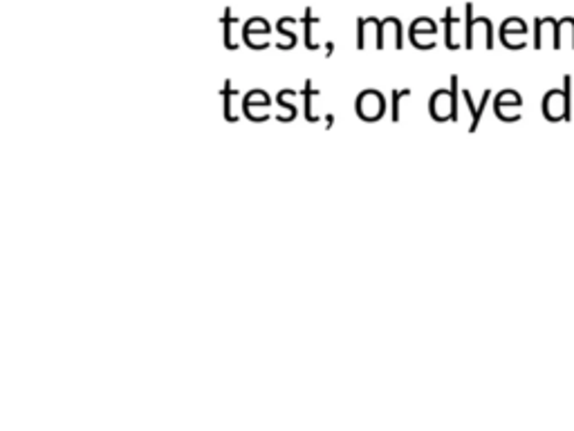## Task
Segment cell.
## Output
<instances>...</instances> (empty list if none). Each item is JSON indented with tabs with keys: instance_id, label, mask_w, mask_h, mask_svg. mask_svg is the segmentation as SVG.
<instances>
[{
	"instance_id": "9a60e30c",
	"label": "cell",
	"mask_w": 574,
	"mask_h": 431,
	"mask_svg": "<svg viewBox=\"0 0 574 431\" xmlns=\"http://www.w3.org/2000/svg\"><path fill=\"white\" fill-rule=\"evenodd\" d=\"M231 97H236V88L231 84V79H225V88H223V99H225V119L229 124H236L238 121V115L234 113V108H231Z\"/></svg>"
},
{
	"instance_id": "6da1fadb",
	"label": "cell",
	"mask_w": 574,
	"mask_h": 431,
	"mask_svg": "<svg viewBox=\"0 0 574 431\" xmlns=\"http://www.w3.org/2000/svg\"><path fill=\"white\" fill-rule=\"evenodd\" d=\"M572 77L565 74L563 77V88L561 90H550L548 94L543 97V115L545 119L550 121H570L572 119V108H570V101H572Z\"/></svg>"
},
{
	"instance_id": "d6986e66",
	"label": "cell",
	"mask_w": 574,
	"mask_h": 431,
	"mask_svg": "<svg viewBox=\"0 0 574 431\" xmlns=\"http://www.w3.org/2000/svg\"><path fill=\"white\" fill-rule=\"evenodd\" d=\"M332 124H334V115H325V128L330 130V128H332Z\"/></svg>"
},
{
	"instance_id": "277c9868",
	"label": "cell",
	"mask_w": 574,
	"mask_h": 431,
	"mask_svg": "<svg viewBox=\"0 0 574 431\" xmlns=\"http://www.w3.org/2000/svg\"><path fill=\"white\" fill-rule=\"evenodd\" d=\"M271 106V99H269V94L265 90H252L244 94V99H242V115L247 117L249 121H254V124H263V121H267L265 117L261 115H256L258 108H269Z\"/></svg>"
},
{
	"instance_id": "8992f818",
	"label": "cell",
	"mask_w": 574,
	"mask_h": 431,
	"mask_svg": "<svg viewBox=\"0 0 574 431\" xmlns=\"http://www.w3.org/2000/svg\"><path fill=\"white\" fill-rule=\"evenodd\" d=\"M269 32H271L269 23L265 18H261V16H256V18L244 23V27H242V43L247 45V47H252V50H265V45L258 43L256 38L258 36H269Z\"/></svg>"
},
{
	"instance_id": "ba28073f",
	"label": "cell",
	"mask_w": 574,
	"mask_h": 431,
	"mask_svg": "<svg viewBox=\"0 0 574 431\" xmlns=\"http://www.w3.org/2000/svg\"><path fill=\"white\" fill-rule=\"evenodd\" d=\"M462 97H464V101H467V108L471 111V126H469V133H475L478 130V126H480V119H483V113H485V106H487V101L491 99V90H485L483 92V99H480V103H473V99H471V92L464 88L462 90Z\"/></svg>"
},
{
	"instance_id": "8fae6325",
	"label": "cell",
	"mask_w": 574,
	"mask_h": 431,
	"mask_svg": "<svg viewBox=\"0 0 574 431\" xmlns=\"http://www.w3.org/2000/svg\"><path fill=\"white\" fill-rule=\"evenodd\" d=\"M563 36H570V45L574 50V18L572 16H563L556 21V38H554V50L563 47Z\"/></svg>"
},
{
	"instance_id": "ffe728a7",
	"label": "cell",
	"mask_w": 574,
	"mask_h": 431,
	"mask_svg": "<svg viewBox=\"0 0 574 431\" xmlns=\"http://www.w3.org/2000/svg\"><path fill=\"white\" fill-rule=\"evenodd\" d=\"M332 52H334V45L332 43H325V57H332Z\"/></svg>"
},
{
	"instance_id": "5bb4252c",
	"label": "cell",
	"mask_w": 574,
	"mask_h": 431,
	"mask_svg": "<svg viewBox=\"0 0 574 431\" xmlns=\"http://www.w3.org/2000/svg\"><path fill=\"white\" fill-rule=\"evenodd\" d=\"M444 45L449 47V50H458L460 47V43L456 40V36H454V27H456V23H458V18H454V9L451 7H446L444 9Z\"/></svg>"
},
{
	"instance_id": "2e32d148",
	"label": "cell",
	"mask_w": 574,
	"mask_h": 431,
	"mask_svg": "<svg viewBox=\"0 0 574 431\" xmlns=\"http://www.w3.org/2000/svg\"><path fill=\"white\" fill-rule=\"evenodd\" d=\"M236 23V16H234V11H231V7H225V16H223V25H225V47L227 50H238V43L234 40V36H231V25Z\"/></svg>"
},
{
	"instance_id": "52a82bcc",
	"label": "cell",
	"mask_w": 574,
	"mask_h": 431,
	"mask_svg": "<svg viewBox=\"0 0 574 431\" xmlns=\"http://www.w3.org/2000/svg\"><path fill=\"white\" fill-rule=\"evenodd\" d=\"M527 25L523 18H518V16H510L507 21H505L500 25V40H502V45L505 47H512V38L514 36H527Z\"/></svg>"
},
{
	"instance_id": "e0dca14e",
	"label": "cell",
	"mask_w": 574,
	"mask_h": 431,
	"mask_svg": "<svg viewBox=\"0 0 574 431\" xmlns=\"http://www.w3.org/2000/svg\"><path fill=\"white\" fill-rule=\"evenodd\" d=\"M406 97H411V88H402V90H393V103H390V119L395 121V124H398L400 121V103H402V99H406Z\"/></svg>"
},
{
	"instance_id": "7a4b0ae2",
	"label": "cell",
	"mask_w": 574,
	"mask_h": 431,
	"mask_svg": "<svg viewBox=\"0 0 574 431\" xmlns=\"http://www.w3.org/2000/svg\"><path fill=\"white\" fill-rule=\"evenodd\" d=\"M354 113L364 121H379L386 115V99L384 94L377 90H364L357 99H354Z\"/></svg>"
},
{
	"instance_id": "ac0fdd59",
	"label": "cell",
	"mask_w": 574,
	"mask_h": 431,
	"mask_svg": "<svg viewBox=\"0 0 574 431\" xmlns=\"http://www.w3.org/2000/svg\"><path fill=\"white\" fill-rule=\"evenodd\" d=\"M451 99H454V115H451V121H458V74L451 77Z\"/></svg>"
},
{
	"instance_id": "9c48e42d",
	"label": "cell",
	"mask_w": 574,
	"mask_h": 431,
	"mask_svg": "<svg viewBox=\"0 0 574 431\" xmlns=\"http://www.w3.org/2000/svg\"><path fill=\"white\" fill-rule=\"evenodd\" d=\"M300 97H303V115H305V121H310V124H317V121H321V117L314 115V111H312L314 97H319V90H314V81L312 79H305V86H303V90H300Z\"/></svg>"
},
{
	"instance_id": "7c38bea8",
	"label": "cell",
	"mask_w": 574,
	"mask_h": 431,
	"mask_svg": "<svg viewBox=\"0 0 574 431\" xmlns=\"http://www.w3.org/2000/svg\"><path fill=\"white\" fill-rule=\"evenodd\" d=\"M523 106V99H521V94H518L516 90H502L496 94V101H494V113L496 117L505 111V108H521Z\"/></svg>"
},
{
	"instance_id": "4fadbf2b",
	"label": "cell",
	"mask_w": 574,
	"mask_h": 431,
	"mask_svg": "<svg viewBox=\"0 0 574 431\" xmlns=\"http://www.w3.org/2000/svg\"><path fill=\"white\" fill-rule=\"evenodd\" d=\"M300 23H303V40H305V47L308 50H319V43L312 38V27L319 23V18H314V11L312 7H305V13H303V18H300Z\"/></svg>"
},
{
	"instance_id": "5b68a950",
	"label": "cell",
	"mask_w": 574,
	"mask_h": 431,
	"mask_svg": "<svg viewBox=\"0 0 574 431\" xmlns=\"http://www.w3.org/2000/svg\"><path fill=\"white\" fill-rule=\"evenodd\" d=\"M429 115L435 119V121H446L454 115V99H451V88L444 90H435L429 99Z\"/></svg>"
},
{
	"instance_id": "30bf717a",
	"label": "cell",
	"mask_w": 574,
	"mask_h": 431,
	"mask_svg": "<svg viewBox=\"0 0 574 431\" xmlns=\"http://www.w3.org/2000/svg\"><path fill=\"white\" fill-rule=\"evenodd\" d=\"M437 34V27H435V23L431 21V18H427V16H420L413 25H411V45H415L417 47V43H420V38L422 36H435Z\"/></svg>"
},
{
	"instance_id": "3957f363",
	"label": "cell",
	"mask_w": 574,
	"mask_h": 431,
	"mask_svg": "<svg viewBox=\"0 0 574 431\" xmlns=\"http://www.w3.org/2000/svg\"><path fill=\"white\" fill-rule=\"evenodd\" d=\"M464 18H467V30H464V45H467V50H473V40H475V30L478 27H483L485 30V45L487 50L494 47V25H491V21L487 16H473V5L467 3V7H464Z\"/></svg>"
}]
</instances>
